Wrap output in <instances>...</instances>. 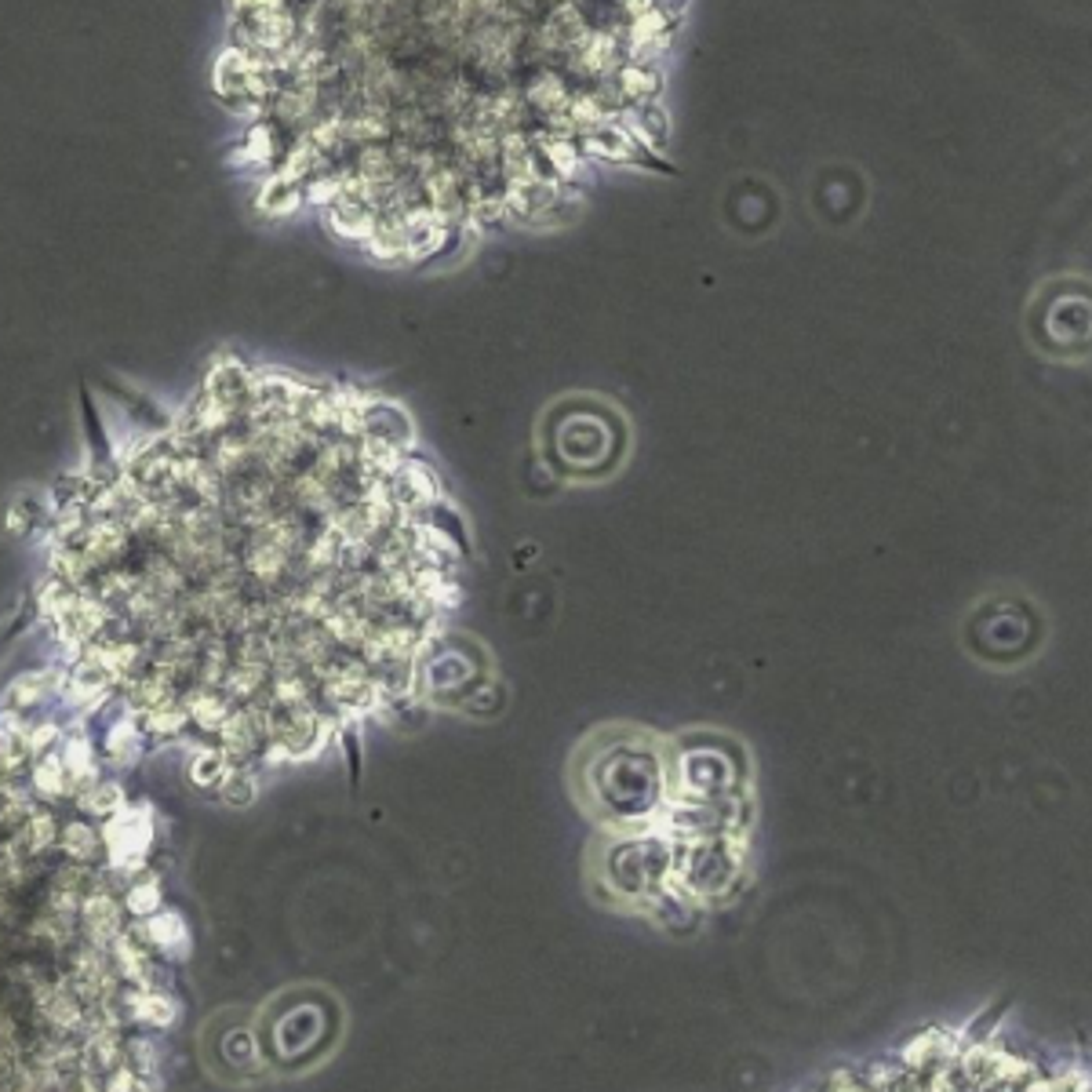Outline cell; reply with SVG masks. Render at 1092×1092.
<instances>
[{
    "label": "cell",
    "instance_id": "6da1fadb",
    "mask_svg": "<svg viewBox=\"0 0 1092 1092\" xmlns=\"http://www.w3.org/2000/svg\"><path fill=\"white\" fill-rule=\"evenodd\" d=\"M809 1092H1092V1053L1038 1048L976 1024L925 1031Z\"/></svg>",
    "mask_w": 1092,
    "mask_h": 1092
},
{
    "label": "cell",
    "instance_id": "7a4b0ae2",
    "mask_svg": "<svg viewBox=\"0 0 1092 1092\" xmlns=\"http://www.w3.org/2000/svg\"><path fill=\"white\" fill-rule=\"evenodd\" d=\"M103 841H106V852H110V867H120V870L146 867L149 841H153L149 809H120L117 816L106 823Z\"/></svg>",
    "mask_w": 1092,
    "mask_h": 1092
},
{
    "label": "cell",
    "instance_id": "3957f363",
    "mask_svg": "<svg viewBox=\"0 0 1092 1092\" xmlns=\"http://www.w3.org/2000/svg\"><path fill=\"white\" fill-rule=\"evenodd\" d=\"M110 692H113L110 674H106L95 660H88V655H77L66 674L59 677V696L66 699L69 706H77V710H95V706L106 703Z\"/></svg>",
    "mask_w": 1092,
    "mask_h": 1092
},
{
    "label": "cell",
    "instance_id": "277c9868",
    "mask_svg": "<svg viewBox=\"0 0 1092 1092\" xmlns=\"http://www.w3.org/2000/svg\"><path fill=\"white\" fill-rule=\"evenodd\" d=\"M55 689H59V670H55V667L26 670V674L11 677V684L4 689V696H0V710H4V713L33 710V706L45 703V699L52 696Z\"/></svg>",
    "mask_w": 1092,
    "mask_h": 1092
},
{
    "label": "cell",
    "instance_id": "5b68a950",
    "mask_svg": "<svg viewBox=\"0 0 1092 1092\" xmlns=\"http://www.w3.org/2000/svg\"><path fill=\"white\" fill-rule=\"evenodd\" d=\"M81 918H84V929H88V940L95 947H106V951H110L113 940L124 932V925H120V906L110 892H91V896H84Z\"/></svg>",
    "mask_w": 1092,
    "mask_h": 1092
},
{
    "label": "cell",
    "instance_id": "8992f818",
    "mask_svg": "<svg viewBox=\"0 0 1092 1092\" xmlns=\"http://www.w3.org/2000/svg\"><path fill=\"white\" fill-rule=\"evenodd\" d=\"M306 204V187L303 183H291L284 175H267L262 178L259 194H255V212L267 219H284V216H296L299 208Z\"/></svg>",
    "mask_w": 1092,
    "mask_h": 1092
},
{
    "label": "cell",
    "instance_id": "52a82bcc",
    "mask_svg": "<svg viewBox=\"0 0 1092 1092\" xmlns=\"http://www.w3.org/2000/svg\"><path fill=\"white\" fill-rule=\"evenodd\" d=\"M62 765H66V776H69V787H74V794H81L84 787H91V783H99V765H95V751H91V739L81 736V732H74V736L62 739Z\"/></svg>",
    "mask_w": 1092,
    "mask_h": 1092
},
{
    "label": "cell",
    "instance_id": "ba28073f",
    "mask_svg": "<svg viewBox=\"0 0 1092 1092\" xmlns=\"http://www.w3.org/2000/svg\"><path fill=\"white\" fill-rule=\"evenodd\" d=\"M124 1002H128V1012H132L139 1024H149V1027L175 1024V1002H171L164 990H139V987H135L132 995L124 998Z\"/></svg>",
    "mask_w": 1092,
    "mask_h": 1092
},
{
    "label": "cell",
    "instance_id": "9c48e42d",
    "mask_svg": "<svg viewBox=\"0 0 1092 1092\" xmlns=\"http://www.w3.org/2000/svg\"><path fill=\"white\" fill-rule=\"evenodd\" d=\"M106 754L120 765L135 761L142 754V728L135 721V713H124L120 721H113L110 732H106Z\"/></svg>",
    "mask_w": 1092,
    "mask_h": 1092
},
{
    "label": "cell",
    "instance_id": "30bf717a",
    "mask_svg": "<svg viewBox=\"0 0 1092 1092\" xmlns=\"http://www.w3.org/2000/svg\"><path fill=\"white\" fill-rule=\"evenodd\" d=\"M77 805H81L88 816L113 819L120 809H124V790H120V783H113V780H99L77 794Z\"/></svg>",
    "mask_w": 1092,
    "mask_h": 1092
},
{
    "label": "cell",
    "instance_id": "8fae6325",
    "mask_svg": "<svg viewBox=\"0 0 1092 1092\" xmlns=\"http://www.w3.org/2000/svg\"><path fill=\"white\" fill-rule=\"evenodd\" d=\"M62 848H66L69 860H77L81 867H88V863L99 860V852L106 848V841L99 838L95 827H88V823H69L66 831H62Z\"/></svg>",
    "mask_w": 1092,
    "mask_h": 1092
},
{
    "label": "cell",
    "instance_id": "7c38bea8",
    "mask_svg": "<svg viewBox=\"0 0 1092 1092\" xmlns=\"http://www.w3.org/2000/svg\"><path fill=\"white\" fill-rule=\"evenodd\" d=\"M33 790L45 797H62V794H74V787H69V776H66V765H62L59 754H45V758H37V765H33Z\"/></svg>",
    "mask_w": 1092,
    "mask_h": 1092
},
{
    "label": "cell",
    "instance_id": "4fadbf2b",
    "mask_svg": "<svg viewBox=\"0 0 1092 1092\" xmlns=\"http://www.w3.org/2000/svg\"><path fill=\"white\" fill-rule=\"evenodd\" d=\"M55 838H59V823H55L52 812H33L23 831H19V845H23L26 852H45Z\"/></svg>",
    "mask_w": 1092,
    "mask_h": 1092
},
{
    "label": "cell",
    "instance_id": "5bb4252c",
    "mask_svg": "<svg viewBox=\"0 0 1092 1092\" xmlns=\"http://www.w3.org/2000/svg\"><path fill=\"white\" fill-rule=\"evenodd\" d=\"M26 761H30L26 739L19 732H11L8 725H0V776H16Z\"/></svg>",
    "mask_w": 1092,
    "mask_h": 1092
},
{
    "label": "cell",
    "instance_id": "9a60e30c",
    "mask_svg": "<svg viewBox=\"0 0 1092 1092\" xmlns=\"http://www.w3.org/2000/svg\"><path fill=\"white\" fill-rule=\"evenodd\" d=\"M255 790H259V783H255L252 768H230L226 780L219 783V797L230 805H248L255 797Z\"/></svg>",
    "mask_w": 1092,
    "mask_h": 1092
},
{
    "label": "cell",
    "instance_id": "2e32d148",
    "mask_svg": "<svg viewBox=\"0 0 1092 1092\" xmlns=\"http://www.w3.org/2000/svg\"><path fill=\"white\" fill-rule=\"evenodd\" d=\"M62 739L59 725L55 721H40V725L30 728V736H26V747H30V754H37V758H45V754H52V747Z\"/></svg>",
    "mask_w": 1092,
    "mask_h": 1092
},
{
    "label": "cell",
    "instance_id": "e0dca14e",
    "mask_svg": "<svg viewBox=\"0 0 1092 1092\" xmlns=\"http://www.w3.org/2000/svg\"><path fill=\"white\" fill-rule=\"evenodd\" d=\"M33 517H37V510L26 499H16L8 506V535H26L33 528Z\"/></svg>",
    "mask_w": 1092,
    "mask_h": 1092
}]
</instances>
